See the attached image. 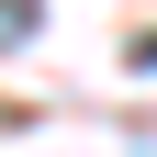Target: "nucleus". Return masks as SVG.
Masks as SVG:
<instances>
[{"instance_id":"nucleus-1","label":"nucleus","mask_w":157,"mask_h":157,"mask_svg":"<svg viewBox=\"0 0 157 157\" xmlns=\"http://www.w3.org/2000/svg\"><path fill=\"white\" fill-rule=\"evenodd\" d=\"M0 11H11V23H34V0H0Z\"/></svg>"}]
</instances>
